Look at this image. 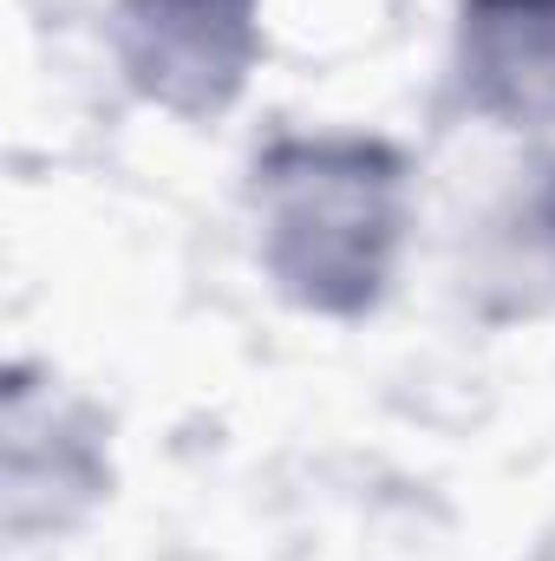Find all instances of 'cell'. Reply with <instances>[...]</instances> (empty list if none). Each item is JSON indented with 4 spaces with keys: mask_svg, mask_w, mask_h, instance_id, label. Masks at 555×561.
Instances as JSON below:
<instances>
[{
    "mask_svg": "<svg viewBox=\"0 0 555 561\" xmlns=\"http://www.w3.org/2000/svg\"><path fill=\"white\" fill-rule=\"evenodd\" d=\"M125 66L170 112H216L236 99L256 53V0H132L118 13Z\"/></svg>",
    "mask_w": 555,
    "mask_h": 561,
    "instance_id": "7a4b0ae2",
    "label": "cell"
},
{
    "mask_svg": "<svg viewBox=\"0 0 555 561\" xmlns=\"http://www.w3.org/2000/svg\"><path fill=\"white\" fill-rule=\"evenodd\" d=\"M256 176L281 287L327 313L366 307L399 242V157L380 144H281Z\"/></svg>",
    "mask_w": 555,
    "mask_h": 561,
    "instance_id": "6da1fadb",
    "label": "cell"
},
{
    "mask_svg": "<svg viewBox=\"0 0 555 561\" xmlns=\"http://www.w3.org/2000/svg\"><path fill=\"white\" fill-rule=\"evenodd\" d=\"M464 85L503 125H555V0H464Z\"/></svg>",
    "mask_w": 555,
    "mask_h": 561,
    "instance_id": "3957f363",
    "label": "cell"
}]
</instances>
